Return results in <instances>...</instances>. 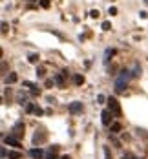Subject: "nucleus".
I'll use <instances>...</instances> for the list:
<instances>
[{
	"label": "nucleus",
	"mask_w": 148,
	"mask_h": 159,
	"mask_svg": "<svg viewBox=\"0 0 148 159\" xmlns=\"http://www.w3.org/2000/svg\"><path fill=\"white\" fill-rule=\"evenodd\" d=\"M108 106H110V110L113 112V115L115 117H121V106H119V102H117V99H113V97H110L108 99Z\"/></svg>",
	"instance_id": "nucleus-1"
},
{
	"label": "nucleus",
	"mask_w": 148,
	"mask_h": 159,
	"mask_svg": "<svg viewBox=\"0 0 148 159\" xmlns=\"http://www.w3.org/2000/svg\"><path fill=\"white\" fill-rule=\"evenodd\" d=\"M24 130H26L24 123H22V121H18V123H15V126H13V130H11V135H15L17 139H20V137L24 135Z\"/></svg>",
	"instance_id": "nucleus-2"
},
{
	"label": "nucleus",
	"mask_w": 148,
	"mask_h": 159,
	"mask_svg": "<svg viewBox=\"0 0 148 159\" xmlns=\"http://www.w3.org/2000/svg\"><path fill=\"white\" fill-rule=\"evenodd\" d=\"M112 117H113V112L112 110H104L102 113H101V121H102V124H112Z\"/></svg>",
	"instance_id": "nucleus-3"
},
{
	"label": "nucleus",
	"mask_w": 148,
	"mask_h": 159,
	"mask_svg": "<svg viewBox=\"0 0 148 159\" xmlns=\"http://www.w3.org/2000/svg\"><path fill=\"white\" fill-rule=\"evenodd\" d=\"M4 143H6V144H9V146L20 148V139H17V137H15V135H11V134H9L7 137H4Z\"/></svg>",
	"instance_id": "nucleus-4"
},
{
	"label": "nucleus",
	"mask_w": 148,
	"mask_h": 159,
	"mask_svg": "<svg viewBox=\"0 0 148 159\" xmlns=\"http://www.w3.org/2000/svg\"><path fill=\"white\" fill-rule=\"evenodd\" d=\"M68 110H70V113H73V115L81 113V112H82V102H71Z\"/></svg>",
	"instance_id": "nucleus-5"
},
{
	"label": "nucleus",
	"mask_w": 148,
	"mask_h": 159,
	"mask_svg": "<svg viewBox=\"0 0 148 159\" xmlns=\"http://www.w3.org/2000/svg\"><path fill=\"white\" fill-rule=\"evenodd\" d=\"M53 81H55V84L59 88H64L66 86V81H64V73H57V75L53 77Z\"/></svg>",
	"instance_id": "nucleus-6"
},
{
	"label": "nucleus",
	"mask_w": 148,
	"mask_h": 159,
	"mask_svg": "<svg viewBox=\"0 0 148 159\" xmlns=\"http://www.w3.org/2000/svg\"><path fill=\"white\" fill-rule=\"evenodd\" d=\"M29 155H31V159H42V157H44V152H42L40 148H31Z\"/></svg>",
	"instance_id": "nucleus-7"
},
{
	"label": "nucleus",
	"mask_w": 148,
	"mask_h": 159,
	"mask_svg": "<svg viewBox=\"0 0 148 159\" xmlns=\"http://www.w3.org/2000/svg\"><path fill=\"white\" fill-rule=\"evenodd\" d=\"M44 141H46V134L37 130V134L33 135V143H35V144H38V143H44Z\"/></svg>",
	"instance_id": "nucleus-8"
},
{
	"label": "nucleus",
	"mask_w": 148,
	"mask_h": 159,
	"mask_svg": "<svg viewBox=\"0 0 148 159\" xmlns=\"http://www.w3.org/2000/svg\"><path fill=\"white\" fill-rule=\"evenodd\" d=\"M124 88H126V81H123V79L115 81V91H117V93H123Z\"/></svg>",
	"instance_id": "nucleus-9"
},
{
	"label": "nucleus",
	"mask_w": 148,
	"mask_h": 159,
	"mask_svg": "<svg viewBox=\"0 0 148 159\" xmlns=\"http://www.w3.org/2000/svg\"><path fill=\"white\" fill-rule=\"evenodd\" d=\"M57 154H59V146H51L49 148V152L46 154V159H57Z\"/></svg>",
	"instance_id": "nucleus-10"
},
{
	"label": "nucleus",
	"mask_w": 148,
	"mask_h": 159,
	"mask_svg": "<svg viewBox=\"0 0 148 159\" xmlns=\"http://www.w3.org/2000/svg\"><path fill=\"white\" fill-rule=\"evenodd\" d=\"M130 77H133L130 70H123V71H121V75H119V79H123V81H126V82L130 81Z\"/></svg>",
	"instance_id": "nucleus-11"
},
{
	"label": "nucleus",
	"mask_w": 148,
	"mask_h": 159,
	"mask_svg": "<svg viewBox=\"0 0 148 159\" xmlns=\"http://www.w3.org/2000/svg\"><path fill=\"white\" fill-rule=\"evenodd\" d=\"M6 82H7V84H13V82H17V73H9V75L6 77Z\"/></svg>",
	"instance_id": "nucleus-12"
},
{
	"label": "nucleus",
	"mask_w": 148,
	"mask_h": 159,
	"mask_svg": "<svg viewBox=\"0 0 148 159\" xmlns=\"http://www.w3.org/2000/svg\"><path fill=\"white\" fill-rule=\"evenodd\" d=\"M7 157H9V159H20V157H22V154H20L18 150H13V152H9Z\"/></svg>",
	"instance_id": "nucleus-13"
},
{
	"label": "nucleus",
	"mask_w": 148,
	"mask_h": 159,
	"mask_svg": "<svg viewBox=\"0 0 148 159\" xmlns=\"http://www.w3.org/2000/svg\"><path fill=\"white\" fill-rule=\"evenodd\" d=\"M31 64H37V62L40 60V57H38V53H33V55H29V59H28Z\"/></svg>",
	"instance_id": "nucleus-14"
},
{
	"label": "nucleus",
	"mask_w": 148,
	"mask_h": 159,
	"mask_svg": "<svg viewBox=\"0 0 148 159\" xmlns=\"http://www.w3.org/2000/svg\"><path fill=\"white\" fill-rule=\"evenodd\" d=\"M73 82H75L77 86H81V84L84 82V77L82 75H73Z\"/></svg>",
	"instance_id": "nucleus-15"
},
{
	"label": "nucleus",
	"mask_w": 148,
	"mask_h": 159,
	"mask_svg": "<svg viewBox=\"0 0 148 159\" xmlns=\"http://www.w3.org/2000/svg\"><path fill=\"white\" fill-rule=\"evenodd\" d=\"M121 132V124L119 123H113L112 124V134H119Z\"/></svg>",
	"instance_id": "nucleus-16"
},
{
	"label": "nucleus",
	"mask_w": 148,
	"mask_h": 159,
	"mask_svg": "<svg viewBox=\"0 0 148 159\" xmlns=\"http://www.w3.org/2000/svg\"><path fill=\"white\" fill-rule=\"evenodd\" d=\"M26 112H28V113H33V112H35V104L28 102V106H26Z\"/></svg>",
	"instance_id": "nucleus-17"
},
{
	"label": "nucleus",
	"mask_w": 148,
	"mask_h": 159,
	"mask_svg": "<svg viewBox=\"0 0 148 159\" xmlns=\"http://www.w3.org/2000/svg\"><path fill=\"white\" fill-rule=\"evenodd\" d=\"M101 28H102L104 31H110V28H112V24L108 22V20H104V22H102V26H101Z\"/></svg>",
	"instance_id": "nucleus-18"
},
{
	"label": "nucleus",
	"mask_w": 148,
	"mask_h": 159,
	"mask_svg": "<svg viewBox=\"0 0 148 159\" xmlns=\"http://www.w3.org/2000/svg\"><path fill=\"white\" fill-rule=\"evenodd\" d=\"M113 55H115V51H113V49H108V51H106V59H104V62H108L110 57H113Z\"/></svg>",
	"instance_id": "nucleus-19"
},
{
	"label": "nucleus",
	"mask_w": 148,
	"mask_h": 159,
	"mask_svg": "<svg viewBox=\"0 0 148 159\" xmlns=\"http://www.w3.org/2000/svg\"><path fill=\"white\" fill-rule=\"evenodd\" d=\"M139 73H141V70H139V66L135 64V66H133V71H132V75H133V77H139Z\"/></svg>",
	"instance_id": "nucleus-20"
},
{
	"label": "nucleus",
	"mask_w": 148,
	"mask_h": 159,
	"mask_svg": "<svg viewBox=\"0 0 148 159\" xmlns=\"http://www.w3.org/2000/svg\"><path fill=\"white\" fill-rule=\"evenodd\" d=\"M35 115H42V113H44V110H42L40 108V106H35V112H33Z\"/></svg>",
	"instance_id": "nucleus-21"
},
{
	"label": "nucleus",
	"mask_w": 148,
	"mask_h": 159,
	"mask_svg": "<svg viewBox=\"0 0 148 159\" xmlns=\"http://www.w3.org/2000/svg\"><path fill=\"white\" fill-rule=\"evenodd\" d=\"M18 102H20V104L26 102V95H24V93H18Z\"/></svg>",
	"instance_id": "nucleus-22"
},
{
	"label": "nucleus",
	"mask_w": 148,
	"mask_h": 159,
	"mask_svg": "<svg viewBox=\"0 0 148 159\" xmlns=\"http://www.w3.org/2000/svg\"><path fill=\"white\" fill-rule=\"evenodd\" d=\"M31 95H40V88L33 86V88H31Z\"/></svg>",
	"instance_id": "nucleus-23"
},
{
	"label": "nucleus",
	"mask_w": 148,
	"mask_h": 159,
	"mask_svg": "<svg viewBox=\"0 0 148 159\" xmlns=\"http://www.w3.org/2000/svg\"><path fill=\"white\" fill-rule=\"evenodd\" d=\"M44 73H46L44 68H37V75H38V77H44Z\"/></svg>",
	"instance_id": "nucleus-24"
},
{
	"label": "nucleus",
	"mask_w": 148,
	"mask_h": 159,
	"mask_svg": "<svg viewBox=\"0 0 148 159\" xmlns=\"http://www.w3.org/2000/svg\"><path fill=\"white\" fill-rule=\"evenodd\" d=\"M40 6L44 7V9H48L49 7V0H40Z\"/></svg>",
	"instance_id": "nucleus-25"
},
{
	"label": "nucleus",
	"mask_w": 148,
	"mask_h": 159,
	"mask_svg": "<svg viewBox=\"0 0 148 159\" xmlns=\"http://www.w3.org/2000/svg\"><path fill=\"white\" fill-rule=\"evenodd\" d=\"M90 17L91 18H97L99 17V11H97V9H93V11H90Z\"/></svg>",
	"instance_id": "nucleus-26"
},
{
	"label": "nucleus",
	"mask_w": 148,
	"mask_h": 159,
	"mask_svg": "<svg viewBox=\"0 0 148 159\" xmlns=\"http://www.w3.org/2000/svg\"><path fill=\"white\" fill-rule=\"evenodd\" d=\"M7 29H9V26L6 22H2V33H7Z\"/></svg>",
	"instance_id": "nucleus-27"
},
{
	"label": "nucleus",
	"mask_w": 148,
	"mask_h": 159,
	"mask_svg": "<svg viewBox=\"0 0 148 159\" xmlns=\"http://www.w3.org/2000/svg\"><path fill=\"white\" fill-rule=\"evenodd\" d=\"M123 159H137V157H135V155H132V154H124V155H123Z\"/></svg>",
	"instance_id": "nucleus-28"
},
{
	"label": "nucleus",
	"mask_w": 148,
	"mask_h": 159,
	"mask_svg": "<svg viewBox=\"0 0 148 159\" xmlns=\"http://www.w3.org/2000/svg\"><path fill=\"white\" fill-rule=\"evenodd\" d=\"M110 15H117V7H110Z\"/></svg>",
	"instance_id": "nucleus-29"
},
{
	"label": "nucleus",
	"mask_w": 148,
	"mask_h": 159,
	"mask_svg": "<svg viewBox=\"0 0 148 159\" xmlns=\"http://www.w3.org/2000/svg\"><path fill=\"white\" fill-rule=\"evenodd\" d=\"M53 82H55V81H49V79H48V81H46V86L51 88V86H53Z\"/></svg>",
	"instance_id": "nucleus-30"
},
{
	"label": "nucleus",
	"mask_w": 148,
	"mask_h": 159,
	"mask_svg": "<svg viewBox=\"0 0 148 159\" xmlns=\"http://www.w3.org/2000/svg\"><path fill=\"white\" fill-rule=\"evenodd\" d=\"M97 101H99V102H104V101H106V97H104V95H99Z\"/></svg>",
	"instance_id": "nucleus-31"
},
{
	"label": "nucleus",
	"mask_w": 148,
	"mask_h": 159,
	"mask_svg": "<svg viewBox=\"0 0 148 159\" xmlns=\"http://www.w3.org/2000/svg\"><path fill=\"white\" fill-rule=\"evenodd\" d=\"M0 154H2V157H7L9 154H7V150H6V148H2V152H0Z\"/></svg>",
	"instance_id": "nucleus-32"
},
{
	"label": "nucleus",
	"mask_w": 148,
	"mask_h": 159,
	"mask_svg": "<svg viewBox=\"0 0 148 159\" xmlns=\"http://www.w3.org/2000/svg\"><path fill=\"white\" fill-rule=\"evenodd\" d=\"M104 152H106V159H110V150H108V148H104Z\"/></svg>",
	"instance_id": "nucleus-33"
},
{
	"label": "nucleus",
	"mask_w": 148,
	"mask_h": 159,
	"mask_svg": "<svg viewBox=\"0 0 148 159\" xmlns=\"http://www.w3.org/2000/svg\"><path fill=\"white\" fill-rule=\"evenodd\" d=\"M60 159H70V157H68V155H62V157H60Z\"/></svg>",
	"instance_id": "nucleus-34"
},
{
	"label": "nucleus",
	"mask_w": 148,
	"mask_h": 159,
	"mask_svg": "<svg viewBox=\"0 0 148 159\" xmlns=\"http://www.w3.org/2000/svg\"><path fill=\"white\" fill-rule=\"evenodd\" d=\"M144 4H148V0H144Z\"/></svg>",
	"instance_id": "nucleus-35"
}]
</instances>
